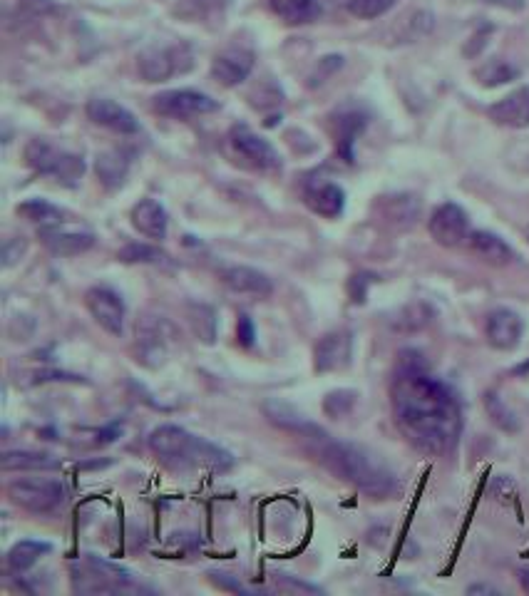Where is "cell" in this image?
Instances as JSON below:
<instances>
[{
    "mask_svg": "<svg viewBox=\"0 0 529 596\" xmlns=\"http://www.w3.org/2000/svg\"><path fill=\"white\" fill-rule=\"evenodd\" d=\"M194 55L187 45H164V48H150L137 58L145 82H164L174 75H182L192 70Z\"/></svg>",
    "mask_w": 529,
    "mask_h": 596,
    "instance_id": "7",
    "label": "cell"
},
{
    "mask_svg": "<svg viewBox=\"0 0 529 596\" xmlns=\"http://www.w3.org/2000/svg\"><path fill=\"white\" fill-rule=\"evenodd\" d=\"M353 403H356V393H353V390H333V393H328L323 408H326V413L333 415V418H343L346 413H351Z\"/></svg>",
    "mask_w": 529,
    "mask_h": 596,
    "instance_id": "35",
    "label": "cell"
},
{
    "mask_svg": "<svg viewBox=\"0 0 529 596\" xmlns=\"http://www.w3.org/2000/svg\"><path fill=\"white\" fill-rule=\"evenodd\" d=\"M140 343H142V358H137V361L147 363V358H164V356H167V341H164L162 333H159L157 328L142 331Z\"/></svg>",
    "mask_w": 529,
    "mask_h": 596,
    "instance_id": "34",
    "label": "cell"
},
{
    "mask_svg": "<svg viewBox=\"0 0 529 596\" xmlns=\"http://www.w3.org/2000/svg\"><path fill=\"white\" fill-rule=\"evenodd\" d=\"M120 259L127 264H164L167 254L147 244H130L120 251Z\"/></svg>",
    "mask_w": 529,
    "mask_h": 596,
    "instance_id": "32",
    "label": "cell"
},
{
    "mask_svg": "<svg viewBox=\"0 0 529 596\" xmlns=\"http://www.w3.org/2000/svg\"><path fill=\"white\" fill-rule=\"evenodd\" d=\"M485 410L492 423L500 430H505V433H517V430H520V418H517V413L502 400L500 393H495V390L485 393Z\"/></svg>",
    "mask_w": 529,
    "mask_h": 596,
    "instance_id": "28",
    "label": "cell"
},
{
    "mask_svg": "<svg viewBox=\"0 0 529 596\" xmlns=\"http://www.w3.org/2000/svg\"><path fill=\"white\" fill-rule=\"evenodd\" d=\"M85 306L102 331H107L110 336H122L127 308L115 289H110V286H92L85 294Z\"/></svg>",
    "mask_w": 529,
    "mask_h": 596,
    "instance_id": "10",
    "label": "cell"
},
{
    "mask_svg": "<svg viewBox=\"0 0 529 596\" xmlns=\"http://www.w3.org/2000/svg\"><path fill=\"white\" fill-rule=\"evenodd\" d=\"M127 169H130V159L122 152H117V149L97 157V174H100V179L107 187H120L127 177Z\"/></svg>",
    "mask_w": 529,
    "mask_h": 596,
    "instance_id": "27",
    "label": "cell"
},
{
    "mask_svg": "<svg viewBox=\"0 0 529 596\" xmlns=\"http://www.w3.org/2000/svg\"><path fill=\"white\" fill-rule=\"evenodd\" d=\"M395 3L398 0H348V10L361 20H376L388 13Z\"/></svg>",
    "mask_w": 529,
    "mask_h": 596,
    "instance_id": "33",
    "label": "cell"
},
{
    "mask_svg": "<svg viewBox=\"0 0 529 596\" xmlns=\"http://www.w3.org/2000/svg\"><path fill=\"white\" fill-rule=\"evenodd\" d=\"M18 214L28 219V222L40 224V229H45V226H58L63 222V212H60L58 207H53V204L45 202V199H30V202H23L18 207Z\"/></svg>",
    "mask_w": 529,
    "mask_h": 596,
    "instance_id": "29",
    "label": "cell"
},
{
    "mask_svg": "<svg viewBox=\"0 0 529 596\" xmlns=\"http://www.w3.org/2000/svg\"><path fill=\"white\" fill-rule=\"evenodd\" d=\"M430 236L438 241L440 246H448V249H455V246L465 244L470 239V217H467L465 209L460 204H440L433 212L428 222Z\"/></svg>",
    "mask_w": 529,
    "mask_h": 596,
    "instance_id": "11",
    "label": "cell"
},
{
    "mask_svg": "<svg viewBox=\"0 0 529 596\" xmlns=\"http://www.w3.org/2000/svg\"><path fill=\"white\" fill-rule=\"evenodd\" d=\"M229 147L236 157L241 159V164L256 169V172H279L281 157L269 140H264L261 135H256L249 127L239 125L229 132Z\"/></svg>",
    "mask_w": 529,
    "mask_h": 596,
    "instance_id": "8",
    "label": "cell"
},
{
    "mask_svg": "<svg viewBox=\"0 0 529 596\" xmlns=\"http://www.w3.org/2000/svg\"><path fill=\"white\" fill-rule=\"evenodd\" d=\"M25 162L35 169V172L53 177L58 182L75 184L85 172V162L73 152H65L50 145L48 140H30L25 147Z\"/></svg>",
    "mask_w": 529,
    "mask_h": 596,
    "instance_id": "6",
    "label": "cell"
},
{
    "mask_svg": "<svg viewBox=\"0 0 529 596\" xmlns=\"http://www.w3.org/2000/svg\"><path fill=\"white\" fill-rule=\"evenodd\" d=\"M353 356V336L348 331H331L318 338L313 348V368L316 373H336L348 368Z\"/></svg>",
    "mask_w": 529,
    "mask_h": 596,
    "instance_id": "12",
    "label": "cell"
},
{
    "mask_svg": "<svg viewBox=\"0 0 529 596\" xmlns=\"http://www.w3.org/2000/svg\"><path fill=\"white\" fill-rule=\"evenodd\" d=\"M130 219H132V226H135L142 236H147V239H157V241L167 239V231H169L167 209H164L159 202H154V199H142V202H137L135 207H132Z\"/></svg>",
    "mask_w": 529,
    "mask_h": 596,
    "instance_id": "20",
    "label": "cell"
},
{
    "mask_svg": "<svg viewBox=\"0 0 529 596\" xmlns=\"http://www.w3.org/2000/svg\"><path fill=\"white\" fill-rule=\"evenodd\" d=\"M0 467L5 472H48L58 470V457L38 450H8L0 457Z\"/></svg>",
    "mask_w": 529,
    "mask_h": 596,
    "instance_id": "22",
    "label": "cell"
},
{
    "mask_svg": "<svg viewBox=\"0 0 529 596\" xmlns=\"http://www.w3.org/2000/svg\"><path fill=\"white\" fill-rule=\"evenodd\" d=\"M53 10L50 0H0V13H3L5 23H20V20H30L35 15H43Z\"/></svg>",
    "mask_w": 529,
    "mask_h": 596,
    "instance_id": "26",
    "label": "cell"
},
{
    "mask_svg": "<svg viewBox=\"0 0 529 596\" xmlns=\"http://www.w3.org/2000/svg\"><path fill=\"white\" fill-rule=\"evenodd\" d=\"M520 584H522V589L529 594V569H520Z\"/></svg>",
    "mask_w": 529,
    "mask_h": 596,
    "instance_id": "39",
    "label": "cell"
},
{
    "mask_svg": "<svg viewBox=\"0 0 529 596\" xmlns=\"http://www.w3.org/2000/svg\"><path fill=\"white\" fill-rule=\"evenodd\" d=\"M264 413H266V418L276 425V428L289 430V433L308 435V438H313V440H318L321 435H326L321 428H316V425H313L306 415L299 413L296 408H291V405L284 403V400H266Z\"/></svg>",
    "mask_w": 529,
    "mask_h": 596,
    "instance_id": "19",
    "label": "cell"
},
{
    "mask_svg": "<svg viewBox=\"0 0 529 596\" xmlns=\"http://www.w3.org/2000/svg\"><path fill=\"white\" fill-rule=\"evenodd\" d=\"M219 276H222L224 286L239 296L266 298L274 291L269 276L259 269H251V266H227V269L219 271Z\"/></svg>",
    "mask_w": 529,
    "mask_h": 596,
    "instance_id": "15",
    "label": "cell"
},
{
    "mask_svg": "<svg viewBox=\"0 0 529 596\" xmlns=\"http://www.w3.org/2000/svg\"><path fill=\"white\" fill-rule=\"evenodd\" d=\"M318 443V460L338 477V480L348 482L363 495L376 497H390L398 492V477L393 475L388 465L363 445L341 443V440H331L328 435H321Z\"/></svg>",
    "mask_w": 529,
    "mask_h": 596,
    "instance_id": "2",
    "label": "cell"
},
{
    "mask_svg": "<svg viewBox=\"0 0 529 596\" xmlns=\"http://www.w3.org/2000/svg\"><path fill=\"white\" fill-rule=\"evenodd\" d=\"M25 254V241H20V239H10L8 244H5V249H3V264H5V269H10V266L15 264V261L20 259V256Z\"/></svg>",
    "mask_w": 529,
    "mask_h": 596,
    "instance_id": "37",
    "label": "cell"
},
{
    "mask_svg": "<svg viewBox=\"0 0 529 596\" xmlns=\"http://www.w3.org/2000/svg\"><path fill=\"white\" fill-rule=\"evenodd\" d=\"M467 241H470V249L492 266H507L515 259V251L510 249V244L492 231H472Z\"/></svg>",
    "mask_w": 529,
    "mask_h": 596,
    "instance_id": "23",
    "label": "cell"
},
{
    "mask_svg": "<svg viewBox=\"0 0 529 596\" xmlns=\"http://www.w3.org/2000/svg\"><path fill=\"white\" fill-rule=\"evenodd\" d=\"M529 373V361L522 363V366L515 368V375H527Z\"/></svg>",
    "mask_w": 529,
    "mask_h": 596,
    "instance_id": "40",
    "label": "cell"
},
{
    "mask_svg": "<svg viewBox=\"0 0 529 596\" xmlns=\"http://www.w3.org/2000/svg\"><path fill=\"white\" fill-rule=\"evenodd\" d=\"M8 497L20 510L50 515L65 502V487L53 477H18L8 485Z\"/></svg>",
    "mask_w": 529,
    "mask_h": 596,
    "instance_id": "5",
    "label": "cell"
},
{
    "mask_svg": "<svg viewBox=\"0 0 529 596\" xmlns=\"http://www.w3.org/2000/svg\"><path fill=\"white\" fill-rule=\"evenodd\" d=\"M73 587L80 594H122L150 592L130 569L117 567L105 559L87 554L82 567H73Z\"/></svg>",
    "mask_w": 529,
    "mask_h": 596,
    "instance_id": "4",
    "label": "cell"
},
{
    "mask_svg": "<svg viewBox=\"0 0 529 596\" xmlns=\"http://www.w3.org/2000/svg\"><path fill=\"white\" fill-rule=\"evenodd\" d=\"M492 492H495L500 500H510V497H515L517 487H515V482L510 480V477L500 475V477H495V480H492Z\"/></svg>",
    "mask_w": 529,
    "mask_h": 596,
    "instance_id": "36",
    "label": "cell"
},
{
    "mask_svg": "<svg viewBox=\"0 0 529 596\" xmlns=\"http://www.w3.org/2000/svg\"><path fill=\"white\" fill-rule=\"evenodd\" d=\"M154 110L172 120H192V117L217 112L219 102L197 90H167L154 97Z\"/></svg>",
    "mask_w": 529,
    "mask_h": 596,
    "instance_id": "9",
    "label": "cell"
},
{
    "mask_svg": "<svg viewBox=\"0 0 529 596\" xmlns=\"http://www.w3.org/2000/svg\"><path fill=\"white\" fill-rule=\"evenodd\" d=\"M306 204L311 212L321 214L326 219L341 217L343 207H346V194L338 184L323 182V184H311L306 189Z\"/></svg>",
    "mask_w": 529,
    "mask_h": 596,
    "instance_id": "21",
    "label": "cell"
},
{
    "mask_svg": "<svg viewBox=\"0 0 529 596\" xmlns=\"http://www.w3.org/2000/svg\"><path fill=\"white\" fill-rule=\"evenodd\" d=\"M254 70V53L244 48H231L219 53L212 63V77L222 87H234L244 82Z\"/></svg>",
    "mask_w": 529,
    "mask_h": 596,
    "instance_id": "16",
    "label": "cell"
},
{
    "mask_svg": "<svg viewBox=\"0 0 529 596\" xmlns=\"http://www.w3.org/2000/svg\"><path fill=\"white\" fill-rule=\"evenodd\" d=\"M50 549L53 547H50L48 542H38V539H23V542H18L10 547L8 567L13 569V572H25V569L35 567V564L40 562V557H45Z\"/></svg>",
    "mask_w": 529,
    "mask_h": 596,
    "instance_id": "25",
    "label": "cell"
},
{
    "mask_svg": "<svg viewBox=\"0 0 529 596\" xmlns=\"http://www.w3.org/2000/svg\"><path fill=\"white\" fill-rule=\"evenodd\" d=\"M189 321H192L194 333L199 336V341H204L207 346H212L214 338H217V318H214V311L209 306H192V313H189Z\"/></svg>",
    "mask_w": 529,
    "mask_h": 596,
    "instance_id": "31",
    "label": "cell"
},
{
    "mask_svg": "<svg viewBox=\"0 0 529 596\" xmlns=\"http://www.w3.org/2000/svg\"><path fill=\"white\" fill-rule=\"evenodd\" d=\"M85 112L95 125L117 132V135H137V132H140L137 117L132 115L125 105L110 100V97H92V100L87 102Z\"/></svg>",
    "mask_w": 529,
    "mask_h": 596,
    "instance_id": "13",
    "label": "cell"
},
{
    "mask_svg": "<svg viewBox=\"0 0 529 596\" xmlns=\"http://www.w3.org/2000/svg\"><path fill=\"white\" fill-rule=\"evenodd\" d=\"M239 338L244 346H251V343H254V326H251L249 316H239Z\"/></svg>",
    "mask_w": 529,
    "mask_h": 596,
    "instance_id": "38",
    "label": "cell"
},
{
    "mask_svg": "<svg viewBox=\"0 0 529 596\" xmlns=\"http://www.w3.org/2000/svg\"><path fill=\"white\" fill-rule=\"evenodd\" d=\"M517 75H520V70L512 68L505 60H490V63H485L482 68L475 70V80L485 87L505 85V82L515 80Z\"/></svg>",
    "mask_w": 529,
    "mask_h": 596,
    "instance_id": "30",
    "label": "cell"
},
{
    "mask_svg": "<svg viewBox=\"0 0 529 596\" xmlns=\"http://www.w3.org/2000/svg\"><path fill=\"white\" fill-rule=\"evenodd\" d=\"M395 425L410 445L428 455H445L462 433L460 400L420 361H400L390 388Z\"/></svg>",
    "mask_w": 529,
    "mask_h": 596,
    "instance_id": "1",
    "label": "cell"
},
{
    "mask_svg": "<svg viewBox=\"0 0 529 596\" xmlns=\"http://www.w3.org/2000/svg\"><path fill=\"white\" fill-rule=\"evenodd\" d=\"M522 333H525V321L512 308H495L487 316L485 336L487 343L497 351H515L522 341Z\"/></svg>",
    "mask_w": 529,
    "mask_h": 596,
    "instance_id": "14",
    "label": "cell"
},
{
    "mask_svg": "<svg viewBox=\"0 0 529 596\" xmlns=\"http://www.w3.org/2000/svg\"><path fill=\"white\" fill-rule=\"evenodd\" d=\"M269 8L286 25H306L321 15L318 0H269Z\"/></svg>",
    "mask_w": 529,
    "mask_h": 596,
    "instance_id": "24",
    "label": "cell"
},
{
    "mask_svg": "<svg viewBox=\"0 0 529 596\" xmlns=\"http://www.w3.org/2000/svg\"><path fill=\"white\" fill-rule=\"evenodd\" d=\"M487 115H490L492 122H497L502 127H512V130L529 127V85L502 97L500 102H495L490 107Z\"/></svg>",
    "mask_w": 529,
    "mask_h": 596,
    "instance_id": "18",
    "label": "cell"
},
{
    "mask_svg": "<svg viewBox=\"0 0 529 596\" xmlns=\"http://www.w3.org/2000/svg\"><path fill=\"white\" fill-rule=\"evenodd\" d=\"M150 450L162 462L174 467H204V470L227 472L234 467V455L212 440L192 435L179 425H159L150 433Z\"/></svg>",
    "mask_w": 529,
    "mask_h": 596,
    "instance_id": "3",
    "label": "cell"
},
{
    "mask_svg": "<svg viewBox=\"0 0 529 596\" xmlns=\"http://www.w3.org/2000/svg\"><path fill=\"white\" fill-rule=\"evenodd\" d=\"M527 239H529V229H527Z\"/></svg>",
    "mask_w": 529,
    "mask_h": 596,
    "instance_id": "41",
    "label": "cell"
},
{
    "mask_svg": "<svg viewBox=\"0 0 529 596\" xmlns=\"http://www.w3.org/2000/svg\"><path fill=\"white\" fill-rule=\"evenodd\" d=\"M40 239H43L45 249L53 251L55 256H80L95 244V236H92L90 231L65 229V226L60 224L40 229Z\"/></svg>",
    "mask_w": 529,
    "mask_h": 596,
    "instance_id": "17",
    "label": "cell"
}]
</instances>
